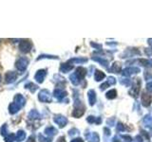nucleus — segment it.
<instances>
[{"instance_id":"obj_1","label":"nucleus","mask_w":152,"mask_h":142,"mask_svg":"<svg viewBox=\"0 0 152 142\" xmlns=\"http://www.w3.org/2000/svg\"><path fill=\"white\" fill-rule=\"evenodd\" d=\"M25 104H26L25 97H24L23 95H21V94H16L15 96H14L13 102H12L11 104H10V106H9L10 114H12V115L16 114L24 105H25Z\"/></svg>"},{"instance_id":"obj_2","label":"nucleus","mask_w":152,"mask_h":142,"mask_svg":"<svg viewBox=\"0 0 152 142\" xmlns=\"http://www.w3.org/2000/svg\"><path fill=\"white\" fill-rule=\"evenodd\" d=\"M28 59L26 57H21L20 59H18L15 63V67L19 71H25L26 68L28 67Z\"/></svg>"},{"instance_id":"obj_3","label":"nucleus","mask_w":152,"mask_h":142,"mask_svg":"<svg viewBox=\"0 0 152 142\" xmlns=\"http://www.w3.org/2000/svg\"><path fill=\"white\" fill-rule=\"evenodd\" d=\"M38 99L42 102H50L51 101V95L49 90H41L39 95H38Z\"/></svg>"},{"instance_id":"obj_4","label":"nucleus","mask_w":152,"mask_h":142,"mask_svg":"<svg viewBox=\"0 0 152 142\" xmlns=\"http://www.w3.org/2000/svg\"><path fill=\"white\" fill-rule=\"evenodd\" d=\"M31 47H32L31 43L28 40H22L20 45H19V49H20V51L23 52V53H28V52H30L31 50Z\"/></svg>"},{"instance_id":"obj_5","label":"nucleus","mask_w":152,"mask_h":142,"mask_svg":"<svg viewBox=\"0 0 152 142\" xmlns=\"http://www.w3.org/2000/svg\"><path fill=\"white\" fill-rule=\"evenodd\" d=\"M54 122L56 123L57 125H59V127L63 128L66 125V123H68V120H66V117H65L64 116H61V115H57L54 117L53 118Z\"/></svg>"},{"instance_id":"obj_6","label":"nucleus","mask_w":152,"mask_h":142,"mask_svg":"<svg viewBox=\"0 0 152 142\" xmlns=\"http://www.w3.org/2000/svg\"><path fill=\"white\" fill-rule=\"evenodd\" d=\"M47 76V71L45 69H41V70H38L35 76H34V79L38 83H42L44 82L45 77Z\"/></svg>"},{"instance_id":"obj_7","label":"nucleus","mask_w":152,"mask_h":142,"mask_svg":"<svg viewBox=\"0 0 152 142\" xmlns=\"http://www.w3.org/2000/svg\"><path fill=\"white\" fill-rule=\"evenodd\" d=\"M17 79V74L13 71H9V72L5 76V80H6L7 83H12L16 80Z\"/></svg>"},{"instance_id":"obj_8","label":"nucleus","mask_w":152,"mask_h":142,"mask_svg":"<svg viewBox=\"0 0 152 142\" xmlns=\"http://www.w3.org/2000/svg\"><path fill=\"white\" fill-rule=\"evenodd\" d=\"M53 95H54V97L57 99H58L59 101H63V99L66 97V92L64 91V90H62V89L57 88V89L54 90Z\"/></svg>"},{"instance_id":"obj_9","label":"nucleus","mask_w":152,"mask_h":142,"mask_svg":"<svg viewBox=\"0 0 152 142\" xmlns=\"http://www.w3.org/2000/svg\"><path fill=\"white\" fill-rule=\"evenodd\" d=\"M151 96L149 94H146V93H142V104L144 105L145 107H147L150 105L151 103Z\"/></svg>"},{"instance_id":"obj_10","label":"nucleus","mask_w":152,"mask_h":142,"mask_svg":"<svg viewBox=\"0 0 152 142\" xmlns=\"http://www.w3.org/2000/svg\"><path fill=\"white\" fill-rule=\"evenodd\" d=\"M73 68V65L72 64H69V63L68 62V63L66 64H62L61 66H60V71L63 73H68L69 71H70L71 69Z\"/></svg>"},{"instance_id":"obj_11","label":"nucleus","mask_w":152,"mask_h":142,"mask_svg":"<svg viewBox=\"0 0 152 142\" xmlns=\"http://www.w3.org/2000/svg\"><path fill=\"white\" fill-rule=\"evenodd\" d=\"M87 139L89 142H99V135L96 133H91V134H87Z\"/></svg>"},{"instance_id":"obj_12","label":"nucleus","mask_w":152,"mask_h":142,"mask_svg":"<svg viewBox=\"0 0 152 142\" xmlns=\"http://www.w3.org/2000/svg\"><path fill=\"white\" fill-rule=\"evenodd\" d=\"M25 138H26V133H25V131H23V130H19V131L16 133L15 140H16V141H18V142H21V141H23Z\"/></svg>"},{"instance_id":"obj_13","label":"nucleus","mask_w":152,"mask_h":142,"mask_svg":"<svg viewBox=\"0 0 152 142\" xmlns=\"http://www.w3.org/2000/svg\"><path fill=\"white\" fill-rule=\"evenodd\" d=\"M88 95V101H89L90 105H93L95 101H96V94H95L93 90H89Z\"/></svg>"},{"instance_id":"obj_14","label":"nucleus","mask_w":152,"mask_h":142,"mask_svg":"<svg viewBox=\"0 0 152 142\" xmlns=\"http://www.w3.org/2000/svg\"><path fill=\"white\" fill-rule=\"evenodd\" d=\"M84 112H85L84 107H79V105H78V108L74 109V111L72 113V116L75 117H80L81 116L84 115Z\"/></svg>"},{"instance_id":"obj_15","label":"nucleus","mask_w":152,"mask_h":142,"mask_svg":"<svg viewBox=\"0 0 152 142\" xmlns=\"http://www.w3.org/2000/svg\"><path fill=\"white\" fill-rule=\"evenodd\" d=\"M28 117L30 118V120H38V118H40V114L38 113L37 110H31L30 113H28Z\"/></svg>"},{"instance_id":"obj_16","label":"nucleus","mask_w":152,"mask_h":142,"mask_svg":"<svg viewBox=\"0 0 152 142\" xmlns=\"http://www.w3.org/2000/svg\"><path fill=\"white\" fill-rule=\"evenodd\" d=\"M139 71H140V69L137 68V67H129V68H126V69L124 70L123 74L125 76H129L132 73H137V72H139Z\"/></svg>"},{"instance_id":"obj_17","label":"nucleus","mask_w":152,"mask_h":142,"mask_svg":"<svg viewBox=\"0 0 152 142\" xmlns=\"http://www.w3.org/2000/svg\"><path fill=\"white\" fill-rule=\"evenodd\" d=\"M45 134L49 136H52V135H55L57 134V130L55 129L54 127H48L45 129Z\"/></svg>"},{"instance_id":"obj_18","label":"nucleus","mask_w":152,"mask_h":142,"mask_svg":"<svg viewBox=\"0 0 152 142\" xmlns=\"http://www.w3.org/2000/svg\"><path fill=\"white\" fill-rule=\"evenodd\" d=\"M86 73H87V70H86L84 67H78L76 69V72H75V74L77 75V77L79 79H83L86 76Z\"/></svg>"},{"instance_id":"obj_19","label":"nucleus","mask_w":152,"mask_h":142,"mask_svg":"<svg viewBox=\"0 0 152 142\" xmlns=\"http://www.w3.org/2000/svg\"><path fill=\"white\" fill-rule=\"evenodd\" d=\"M25 88L28 89V90H30L31 93H34L36 91V89H37V85H35L34 83H28L25 85Z\"/></svg>"},{"instance_id":"obj_20","label":"nucleus","mask_w":152,"mask_h":142,"mask_svg":"<svg viewBox=\"0 0 152 142\" xmlns=\"http://www.w3.org/2000/svg\"><path fill=\"white\" fill-rule=\"evenodd\" d=\"M104 78V72H102V71H100V70H96V72H95V74H94V79H95V80H101Z\"/></svg>"},{"instance_id":"obj_21","label":"nucleus","mask_w":152,"mask_h":142,"mask_svg":"<svg viewBox=\"0 0 152 142\" xmlns=\"http://www.w3.org/2000/svg\"><path fill=\"white\" fill-rule=\"evenodd\" d=\"M110 70L112 71L113 73H118L121 71V64L119 63H114L112 64V67L110 68Z\"/></svg>"},{"instance_id":"obj_22","label":"nucleus","mask_w":152,"mask_h":142,"mask_svg":"<svg viewBox=\"0 0 152 142\" xmlns=\"http://www.w3.org/2000/svg\"><path fill=\"white\" fill-rule=\"evenodd\" d=\"M116 95H117V92H116V90H109V91L107 93V98L109 99H112L114 98H116Z\"/></svg>"},{"instance_id":"obj_23","label":"nucleus","mask_w":152,"mask_h":142,"mask_svg":"<svg viewBox=\"0 0 152 142\" xmlns=\"http://www.w3.org/2000/svg\"><path fill=\"white\" fill-rule=\"evenodd\" d=\"M69 79H70V80H71V83H72L74 85H77V84L79 83V80H80V79L77 77V75H76L75 73L72 74V75H70Z\"/></svg>"},{"instance_id":"obj_24","label":"nucleus","mask_w":152,"mask_h":142,"mask_svg":"<svg viewBox=\"0 0 152 142\" xmlns=\"http://www.w3.org/2000/svg\"><path fill=\"white\" fill-rule=\"evenodd\" d=\"M14 140H15V135L13 134H10L5 136V142H13Z\"/></svg>"},{"instance_id":"obj_25","label":"nucleus","mask_w":152,"mask_h":142,"mask_svg":"<svg viewBox=\"0 0 152 142\" xmlns=\"http://www.w3.org/2000/svg\"><path fill=\"white\" fill-rule=\"evenodd\" d=\"M140 63H142V65H145V66H152V60L142 59V60H140Z\"/></svg>"},{"instance_id":"obj_26","label":"nucleus","mask_w":152,"mask_h":142,"mask_svg":"<svg viewBox=\"0 0 152 142\" xmlns=\"http://www.w3.org/2000/svg\"><path fill=\"white\" fill-rule=\"evenodd\" d=\"M0 133H1V135H4V136H7L8 135V131H7V126L6 124H4L1 128V130H0Z\"/></svg>"},{"instance_id":"obj_27","label":"nucleus","mask_w":152,"mask_h":142,"mask_svg":"<svg viewBox=\"0 0 152 142\" xmlns=\"http://www.w3.org/2000/svg\"><path fill=\"white\" fill-rule=\"evenodd\" d=\"M144 122L145 123L146 125H148V126H151L152 125V118L149 117V116H147L145 117V120H144Z\"/></svg>"},{"instance_id":"obj_28","label":"nucleus","mask_w":152,"mask_h":142,"mask_svg":"<svg viewBox=\"0 0 152 142\" xmlns=\"http://www.w3.org/2000/svg\"><path fill=\"white\" fill-rule=\"evenodd\" d=\"M39 140H40V142H51L50 137H48V138H46V137H44L42 135H39Z\"/></svg>"},{"instance_id":"obj_29","label":"nucleus","mask_w":152,"mask_h":142,"mask_svg":"<svg viewBox=\"0 0 152 142\" xmlns=\"http://www.w3.org/2000/svg\"><path fill=\"white\" fill-rule=\"evenodd\" d=\"M88 122H90V123L96 122L97 124H99V123L101 122V120H96V118H95L94 117H91V116H90V117H88Z\"/></svg>"},{"instance_id":"obj_30","label":"nucleus","mask_w":152,"mask_h":142,"mask_svg":"<svg viewBox=\"0 0 152 142\" xmlns=\"http://www.w3.org/2000/svg\"><path fill=\"white\" fill-rule=\"evenodd\" d=\"M43 58H50V59H57L56 56H50V55H41L37 58V61L40 60V59H43Z\"/></svg>"},{"instance_id":"obj_31","label":"nucleus","mask_w":152,"mask_h":142,"mask_svg":"<svg viewBox=\"0 0 152 142\" xmlns=\"http://www.w3.org/2000/svg\"><path fill=\"white\" fill-rule=\"evenodd\" d=\"M70 142H84V141H83L82 138H80V137H79V138H75L73 140H71Z\"/></svg>"},{"instance_id":"obj_32","label":"nucleus","mask_w":152,"mask_h":142,"mask_svg":"<svg viewBox=\"0 0 152 142\" xmlns=\"http://www.w3.org/2000/svg\"><path fill=\"white\" fill-rule=\"evenodd\" d=\"M57 142H66V141H65V137H64V136L59 137L58 140H57Z\"/></svg>"},{"instance_id":"obj_33","label":"nucleus","mask_w":152,"mask_h":142,"mask_svg":"<svg viewBox=\"0 0 152 142\" xmlns=\"http://www.w3.org/2000/svg\"><path fill=\"white\" fill-rule=\"evenodd\" d=\"M27 142H36L35 140H34V138H33V137L31 136V137H30V138L28 139V141Z\"/></svg>"},{"instance_id":"obj_34","label":"nucleus","mask_w":152,"mask_h":142,"mask_svg":"<svg viewBox=\"0 0 152 142\" xmlns=\"http://www.w3.org/2000/svg\"><path fill=\"white\" fill-rule=\"evenodd\" d=\"M113 142H120V141H119L118 139H116V137H115V138L113 139Z\"/></svg>"},{"instance_id":"obj_35","label":"nucleus","mask_w":152,"mask_h":142,"mask_svg":"<svg viewBox=\"0 0 152 142\" xmlns=\"http://www.w3.org/2000/svg\"><path fill=\"white\" fill-rule=\"evenodd\" d=\"M0 82H1V76H0Z\"/></svg>"}]
</instances>
